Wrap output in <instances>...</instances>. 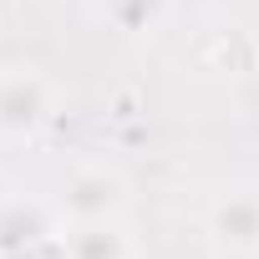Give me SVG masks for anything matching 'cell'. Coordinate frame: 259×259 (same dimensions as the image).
I'll list each match as a JSON object with an SVG mask.
<instances>
[{
	"instance_id": "1",
	"label": "cell",
	"mask_w": 259,
	"mask_h": 259,
	"mask_svg": "<svg viewBox=\"0 0 259 259\" xmlns=\"http://www.w3.org/2000/svg\"><path fill=\"white\" fill-rule=\"evenodd\" d=\"M51 112H56V92L41 71H31V66L0 71V138L6 143L36 138L51 122Z\"/></svg>"
},
{
	"instance_id": "2",
	"label": "cell",
	"mask_w": 259,
	"mask_h": 259,
	"mask_svg": "<svg viewBox=\"0 0 259 259\" xmlns=\"http://www.w3.org/2000/svg\"><path fill=\"white\" fill-rule=\"evenodd\" d=\"M127 208V183L107 168H81L61 188V219L66 224H92V219H122Z\"/></svg>"
},
{
	"instance_id": "3",
	"label": "cell",
	"mask_w": 259,
	"mask_h": 259,
	"mask_svg": "<svg viewBox=\"0 0 259 259\" xmlns=\"http://www.w3.org/2000/svg\"><path fill=\"white\" fill-rule=\"evenodd\" d=\"M208 234L229 254H259V188H229L208 208Z\"/></svg>"
},
{
	"instance_id": "4",
	"label": "cell",
	"mask_w": 259,
	"mask_h": 259,
	"mask_svg": "<svg viewBox=\"0 0 259 259\" xmlns=\"http://www.w3.org/2000/svg\"><path fill=\"white\" fill-rule=\"evenodd\" d=\"M51 213L41 203H26V198H11L0 208V259H31L41 244H51Z\"/></svg>"
},
{
	"instance_id": "5",
	"label": "cell",
	"mask_w": 259,
	"mask_h": 259,
	"mask_svg": "<svg viewBox=\"0 0 259 259\" xmlns=\"http://www.w3.org/2000/svg\"><path fill=\"white\" fill-rule=\"evenodd\" d=\"M61 244H66V259H138V249H133V234L122 229V219L66 224Z\"/></svg>"
},
{
	"instance_id": "6",
	"label": "cell",
	"mask_w": 259,
	"mask_h": 259,
	"mask_svg": "<svg viewBox=\"0 0 259 259\" xmlns=\"http://www.w3.org/2000/svg\"><path fill=\"white\" fill-rule=\"evenodd\" d=\"M102 11L122 36H153L168 21V0H102Z\"/></svg>"
},
{
	"instance_id": "7",
	"label": "cell",
	"mask_w": 259,
	"mask_h": 259,
	"mask_svg": "<svg viewBox=\"0 0 259 259\" xmlns=\"http://www.w3.org/2000/svg\"><path fill=\"white\" fill-rule=\"evenodd\" d=\"M11 203V188H6V178H0V208H6Z\"/></svg>"
}]
</instances>
